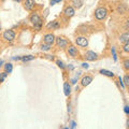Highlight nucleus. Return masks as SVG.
Masks as SVG:
<instances>
[{
    "label": "nucleus",
    "mask_w": 129,
    "mask_h": 129,
    "mask_svg": "<svg viewBox=\"0 0 129 129\" xmlns=\"http://www.w3.org/2000/svg\"><path fill=\"white\" fill-rule=\"evenodd\" d=\"M7 75H8V73H7V72H5V71H3V72H0V83H2L3 81L6 80Z\"/></svg>",
    "instance_id": "obj_21"
},
{
    "label": "nucleus",
    "mask_w": 129,
    "mask_h": 129,
    "mask_svg": "<svg viewBox=\"0 0 129 129\" xmlns=\"http://www.w3.org/2000/svg\"><path fill=\"white\" fill-rule=\"evenodd\" d=\"M0 31H1V23H0Z\"/></svg>",
    "instance_id": "obj_35"
},
{
    "label": "nucleus",
    "mask_w": 129,
    "mask_h": 129,
    "mask_svg": "<svg viewBox=\"0 0 129 129\" xmlns=\"http://www.w3.org/2000/svg\"><path fill=\"white\" fill-rule=\"evenodd\" d=\"M111 51H112V55H113V59H114V61H117V55H116V52H115V47L112 46Z\"/></svg>",
    "instance_id": "obj_22"
},
{
    "label": "nucleus",
    "mask_w": 129,
    "mask_h": 129,
    "mask_svg": "<svg viewBox=\"0 0 129 129\" xmlns=\"http://www.w3.org/2000/svg\"><path fill=\"white\" fill-rule=\"evenodd\" d=\"M123 83H124V85H125V86H126V85H129V76H128V74H126V75L124 76Z\"/></svg>",
    "instance_id": "obj_24"
},
{
    "label": "nucleus",
    "mask_w": 129,
    "mask_h": 129,
    "mask_svg": "<svg viewBox=\"0 0 129 129\" xmlns=\"http://www.w3.org/2000/svg\"><path fill=\"white\" fill-rule=\"evenodd\" d=\"M2 63H3V61H2V60H0V67L2 66Z\"/></svg>",
    "instance_id": "obj_33"
},
{
    "label": "nucleus",
    "mask_w": 129,
    "mask_h": 129,
    "mask_svg": "<svg viewBox=\"0 0 129 129\" xmlns=\"http://www.w3.org/2000/svg\"><path fill=\"white\" fill-rule=\"evenodd\" d=\"M55 36L53 34H46L44 35L43 37V41L45 44H48V45H52L53 43H55Z\"/></svg>",
    "instance_id": "obj_7"
},
{
    "label": "nucleus",
    "mask_w": 129,
    "mask_h": 129,
    "mask_svg": "<svg viewBox=\"0 0 129 129\" xmlns=\"http://www.w3.org/2000/svg\"><path fill=\"white\" fill-rule=\"evenodd\" d=\"M67 52H68V54H69V56H71V57H76V56L79 55L78 47H75L74 45H70L67 48Z\"/></svg>",
    "instance_id": "obj_10"
},
{
    "label": "nucleus",
    "mask_w": 129,
    "mask_h": 129,
    "mask_svg": "<svg viewBox=\"0 0 129 129\" xmlns=\"http://www.w3.org/2000/svg\"><path fill=\"white\" fill-rule=\"evenodd\" d=\"M63 90H64V95L67 97H69L71 94V85L69 83H64L63 84Z\"/></svg>",
    "instance_id": "obj_14"
},
{
    "label": "nucleus",
    "mask_w": 129,
    "mask_h": 129,
    "mask_svg": "<svg viewBox=\"0 0 129 129\" xmlns=\"http://www.w3.org/2000/svg\"><path fill=\"white\" fill-rule=\"evenodd\" d=\"M12 70H13V64H12L11 62H8L5 64V72H7V73H11Z\"/></svg>",
    "instance_id": "obj_18"
},
{
    "label": "nucleus",
    "mask_w": 129,
    "mask_h": 129,
    "mask_svg": "<svg viewBox=\"0 0 129 129\" xmlns=\"http://www.w3.org/2000/svg\"><path fill=\"white\" fill-rule=\"evenodd\" d=\"M71 3H72L71 7L75 10V9H81L84 5V1H82V0H72Z\"/></svg>",
    "instance_id": "obj_12"
},
{
    "label": "nucleus",
    "mask_w": 129,
    "mask_h": 129,
    "mask_svg": "<svg viewBox=\"0 0 129 129\" xmlns=\"http://www.w3.org/2000/svg\"><path fill=\"white\" fill-rule=\"evenodd\" d=\"M75 127H76L75 122H74V120H71V127H69V128L70 129H75Z\"/></svg>",
    "instance_id": "obj_27"
},
{
    "label": "nucleus",
    "mask_w": 129,
    "mask_h": 129,
    "mask_svg": "<svg viewBox=\"0 0 129 129\" xmlns=\"http://www.w3.org/2000/svg\"><path fill=\"white\" fill-rule=\"evenodd\" d=\"M99 72H100V73H101L102 75L109 76V78H113V76H114V73H113L112 71H109V70H106V69H101Z\"/></svg>",
    "instance_id": "obj_16"
},
{
    "label": "nucleus",
    "mask_w": 129,
    "mask_h": 129,
    "mask_svg": "<svg viewBox=\"0 0 129 129\" xmlns=\"http://www.w3.org/2000/svg\"><path fill=\"white\" fill-rule=\"evenodd\" d=\"M56 3H60V0H56V1H51V2H50V5H51V6H54V5H56Z\"/></svg>",
    "instance_id": "obj_29"
},
{
    "label": "nucleus",
    "mask_w": 129,
    "mask_h": 129,
    "mask_svg": "<svg viewBox=\"0 0 129 129\" xmlns=\"http://www.w3.org/2000/svg\"><path fill=\"white\" fill-rule=\"evenodd\" d=\"M51 47H52V45H48V44L43 43L42 45H41V50L44 51V52H47V51H50V50H51Z\"/></svg>",
    "instance_id": "obj_20"
},
{
    "label": "nucleus",
    "mask_w": 129,
    "mask_h": 129,
    "mask_svg": "<svg viewBox=\"0 0 129 129\" xmlns=\"http://www.w3.org/2000/svg\"><path fill=\"white\" fill-rule=\"evenodd\" d=\"M124 111H125V113H126V114H129V107H128V106H125V107H124Z\"/></svg>",
    "instance_id": "obj_28"
},
{
    "label": "nucleus",
    "mask_w": 129,
    "mask_h": 129,
    "mask_svg": "<svg viewBox=\"0 0 129 129\" xmlns=\"http://www.w3.org/2000/svg\"><path fill=\"white\" fill-rule=\"evenodd\" d=\"M92 82V76L91 75H84L82 79H81V85L83 87L88 86L89 84Z\"/></svg>",
    "instance_id": "obj_8"
},
{
    "label": "nucleus",
    "mask_w": 129,
    "mask_h": 129,
    "mask_svg": "<svg viewBox=\"0 0 129 129\" xmlns=\"http://www.w3.org/2000/svg\"><path fill=\"white\" fill-rule=\"evenodd\" d=\"M124 67H125V69H126V70L129 69V60H128V59H125V61H124Z\"/></svg>",
    "instance_id": "obj_26"
},
{
    "label": "nucleus",
    "mask_w": 129,
    "mask_h": 129,
    "mask_svg": "<svg viewBox=\"0 0 129 129\" xmlns=\"http://www.w3.org/2000/svg\"><path fill=\"white\" fill-rule=\"evenodd\" d=\"M47 29H57V28L59 27V23L57 21H53V22H51V23H48L47 24Z\"/></svg>",
    "instance_id": "obj_15"
},
{
    "label": "nucleus",
    "mask_w": 129,
    "mask_h": 129,
    "mask_svg": "<svg viewBox=\"0 0 129 129\" xmlns=\"http://www.w3.org/2000/svg\"><path fill=\"white\" fill-rule=\"evenodd\" d=\"M75 43L80 47H86L88 45V39L84 36H79V37L75 38Z\"/></svg>",
    "instance_id": "obj_4"
},
{
    "label": "nucleus",
    "mask_w": 129,
    "mask_h": 129,
    "mask_svg": "<svg viewBox=\"0 0 129 129\" xmlns=\"http://www.w3.org/2000/svg\"><path fill=\"white\" fill-rule=\"evenodd\" d=\"M107 16H108L107 8L99 7L98 9H96V11H95V17H96V19H98V21H103V19L107 18Z\"/></svg>",
    "instance_id": "obj_2"
},
{
    "label": "nucleus",
    "mask_w": 129,
    "mask_h": 129,
    "mask_svg": "<svg viewBox=\"0 0 129 129\" xmlns=\"http://www.w3.org/2000/svg\"><path fill=\"white\" fill-rule=\"evenodd\" d=\"M15 37H16V35H15V32L12 30V29L5 30V31H3V34H2V39L5 40V41H7V42L14 41Z\"/></svg>",
    "instance_id": "obj_3"
},
{
    "label": "nucleus",
    "mask_w": 129,
    "mask_h": 129,
    "mask_svg": "<svg viewBox=\"0 0 129 129\" xmlns=\"http://www.w3.org/2000/svg\"><path fill=\"white\" fill-rule=\"evenodd\" d=\"M123 50H124L125 53H128V52H129V43L128 42L124 44V48H123Z\"/></svg>",
    "instance_id": "obj_25"
},
{
    "label": "nucleus",
    "mask_w": 129,
    "mask_h": 129,
    "mask_svg": "<svg viewBox=\"0 0 129 129\" xmlns=\"http://www.w3.org/2000/svg\"><path fill=\"white\" fill-rule=\"evenodd\" d=\"M46 56H47V58H48V59H52V60L54 59V56H53V55H46Z\"/></svg>",
    "instance_id": "obj_32"
},
{
    "label": "nucleus",
    "mask_w": 129,
    "mask_h": 129,
    "mask_svg": "<svg viewBox=\"0 0 129 129\" xmlns=\"http://www.w3.org/2000/svg\"><path fill=\"white\" fill-rule=\"evenodd\" d=\"M56 63H57V66L60 68V69H64V68H66V66H64V63L61 61V60H56Z\"/></svg>",
    "instance_id": "obj_23"
},
{
    "label": "nucleus",
    "mask_w": 129,
    "mask_h": 129,
    "mask_svg": "<svg viewBox=\"0 0 129 129\" xmlns=\"http://www.w3.org/2000/svg\"><path fill=\"white\" fill-rule=\"evenodd\" d=\"M128 40H129V34H128V31L126 32H124L123 35H120L119 36V42L120 43H127L128 42Z\"/></svg>",
    "instance_id": "obj_13"
},
{
    "label": "nucleus",
    "mask_w": 129,
    "mask_h": 129,
    "mask_svg": "<svg viewBox=\"0 0 129 129\" xmlns=\"http://www.w3.org/2000/svg\"><path fill=\"white\" fill-rule=\"evenodd\" d=\"M84 57H85V59L88 60V61H95V60L98 59V55L92 51H87L85 55H84Z\"/></svg>",
    "instance_id": "obj_6"
},
{
    "label": "nucleus",
    "mask_w": 129,
    "mask_h": 129,
    "mask_svg": "<svg viewBox=\"0 0 129 129\" xmlns=\"http://www.w3.org/2000/svg\"><path fill=\"white\" fill-rule=\"evenodd\" d=\"M63 129H70V128H69V127H64Z\"/></svg>",
    "instance_id": "obj_34"
},
{
    "label": "nucleus",
    "mask_w": 129,
    "mask_h": 129,
    "mask_svg": "<svg viewBox=\"0 0 129 129\" xmlns=\"http://www.w3.org/2000/svg\"><path fill=\"white\" fill-rule=\"evenodd\" d=\"M35 6H36V3H35V1H32V0H26V1L24 2V7H25V9L27 11H32Z\"/></svg>",
    "instance_id": "obj_11"
},
{
    "label": "nucleus",
    "mask_w": 129,
    "mask_h": 129,
    "mask_svg": "<svg viewBox=\"0 0 129 129\" xmlns=\"http://www.w3.org/2000/svg\"><path fill=\"white\" fill-rule=\"evenodd\" d=\"M126 10H127V7H126V5H124V3H120V5L117 6V12L118 13L124 14L125 12H126Z\"/></svg>",
    "instance_id": "obj_17"
},
{
    "label": "nucleus",
    "mask_w": 129,
    "mask_h": 129,
    "mask_svg": "<svg viewBox=\"0 0 129 129\" xmlns=\"http://www.w3.org/2000/svg\"><path fill=\"white\" fill-rule=\"evenodd\" d=\"M55 42H56V45H57L58 47H60V48H66L68 46V44H69L68 40L64 39L63 37H57V38H55Z\"/></svg>",
    "instance_id": "obj_5"
},
{
    "label": "nucleus",
    "mask_w": 129,
    "mask_h": 129,
    "mask_svg": "<svg viewBox=\"0 0 129 129\" xmlns=\"http://www.w3.org/2000/svg\"><path fill=\"white\" fill-rule=\"evenodd\" d=\"M34 59H35V56H32V55H27V56H23V57H21V60L24 62L30 61V60H34Z\"/></svg>",
    "instance_id": "obj_19"
},
{
    "label": "nucleus",
    "mask_w": 129,
    "mask_h": 129,
    "mask_svg": "<svg viewBox=\"0 0 129 129\" xmlns=\"http://www.w3.org/2000/svg\"><path fill=\"white\" fill-rule=\"evenodd\" d=\"M82 67H83V68H86V69H87V68L89 67V66H88L87 62H83V63H82Z\"/></svg>",
    "instance_id": "obj_31"
},
{
    "label": "nucleus",
    "mask_w": 129,
    "mask_h": 129,
    "mask_svg": "<svg viewBox=\"0 0 129 129\" xmlns=\"http://www.w3.org/2000/svg\"><path fill=\"white\" fill-rule=\"evenodd\" d=\"M29 21L31 22V24L34 25V27L36 28L37 30H40L42 27V24H43V19L42 17L40 16L37 12H34V13H31L30 17H29Z\"/></svg>",
    "instance_id": "obj_1"
},
{
    "label": "nucleus",
    "mask_w": 129,
    "mask_h": 129,
    "mask_svg": "<svg viewBox=\"0 0 129 129\" xmlns=\"http://www.w3.org/2000/svg\"><path fill=\"white\" fill-rule=\"evenodd\" d=\"M63 14H64V16H67V17H72V16L75 14V10L71 6H67L63 10Z\"/></svg>",
    "instance_id": "obj_9"
},
{
    "label": "nucleus",
    "mask_w": 129,
    "mask_h": 129,
    "mask_svg": "<svg viewBox=\"0 0 129 129\" xmlns=\"http://www.w3.org/2000/svg\"><path fill=\"white\" fill-rule=\"evenodd\" d=\"M119 83H120V86H122L123 88H125V87H126V86L124 85V83H123V79L120 78V76H119Z\"/></svg>",
    "instance_id": "obj_30"
}]
</instances>
